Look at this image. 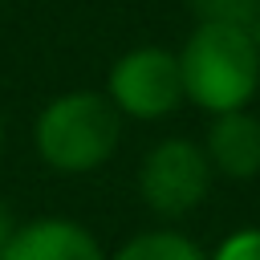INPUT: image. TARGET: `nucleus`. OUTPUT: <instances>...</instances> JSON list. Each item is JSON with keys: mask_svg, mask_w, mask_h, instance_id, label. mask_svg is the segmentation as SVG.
<instances>
[{"mask_svg": "<svg viewBox=\"0 0 260 260\" xmlns=\"http://www.w3.org/2000/svg\"><path fill=\"white\" fill-rule=\"evenodd\" d=\"M122 114L106 98V89H65L53 93L32 118V150L37 158L65 179L102 171L122 146Z\"/></svg>", "mask_w": 260, "mask_h": 260, "instance_id": "obj_1", "label": "nucleus"}, {"mask_svg": "<svg viewBox=\"0 0 260 260\" xmlns=\"http://www.w3.org/2000/svg\"><path fill=\"white\" fill-rule=\"evenodd\" d=\"M207 260H260V228H240L223 236Z\"/></svg>", "mask_w": 260, "mask_h": 260, "instance_id": "obj_9", "label": "nucleus"}, {"mask_svg": "<svg viewBox=\"0 0 260 260\" xmlns=\"http://www.w3.org/2000/svg\"><path fill=\"white\" fill-rule=\"evenodd\" d=\"M110 260H207V252L175 228H146L126 244H118Z\"/></svg>", "mask_w": 260, "mask_h": 260, "instance_id": "obj_7", "label": "nucleus"}, {"mask_svg": "<svg viewBox=\"0 0 260 260\" xmlns=\"http://www.w3.org/2000/svg\"><path fill=\"white\" fill-rule=\"evenodd\" d=\"M183 98L203 114L248 110L260 89V45L240 24H195L179 49Z\"/></svg>", "mask_w": 260, "mask_h": 260, "instance_id": "obj_2", "label": "nucleus"}, {"mask_svg": "<svg viewBox=\"0 0 260 260\" xmlns=\"http://www.w3.org/2000/svg\"><path fill=\"white\" fill-rule=\"evenodd\" d=\"M195 24H240L256 28L260 20V0H187Z\"/></svg>", "mask_w": 260, "mask_h": 260, "instance_id": "obj_8", "label": "nucleus"}, {"mask_svg": "<svg viewBox=\"0 0 260 260\" xmlns=\"http://www.w3.org/2000/svg\"><path fill=\"white\" fill-rule=\"evenodd\" d=\"M0 260H110V252L73 215H32L16 223Z\"/></svg>", "mask_w": 260, "mask_h": 260, "instance_id": "obj_5", "label": "nucleus"}, {"mask_svg": "<svg viewBox=\"0 0 260 260\" xmlns=\"http://www.w3.org/2000/svg\"><path fill=\"white\" fill-rule=\"evenodd\" d=\"M106 98L122 118L134 122H162L171 118L187 98H183V73H179V53L162 45H134L114 57L106 73Z\"/></svg>", "mask_w": 260, "mask_h": 260, "instance_id": "obj_4", "label": "nucleus"}, {"mask_svg": "<svg viewBox=\"0 0 260 260\" xmlns=\"http://www.w3.org/2000/svg\"><path fill=\"white\" fill-rule=\"evenodd\" d=\"M4 142H8V122H4V114H0V154H4Z\"/></svg>", "mask_w": 260, "mask_h": 260, "instance_id": "obj_11", "label": "nucleus"}, {"mask_svg": "<svg viewBox=\"0 0 260 260\" xmlns=\"http://www.w3.org/2000/svg\"><path fill=\"white\" fill-rule=\"evenodd\" d=\"M211 162L203 142L191 138H158L138 162V199L158 219H187L211 191Z\"/></svg>", "mask_w": 260, "mask_h": 260, "instance_id": "obj_3", "label": "nucleus"}, {"mask_svg": "<svg viewBox=\"0 0 260 260\" xmlns=\"http://www.w3.org/2000/svg\"><path fill=\"white\" fill-rule=\"evenodd\" d=\"M252 32H256V45H260V20H256V28H252Z\"/></svg>", "mask_w": 260, "mask_h": 260, "instance_id": "obj_12", "label": "nucleus"}, {"mask_svg": "<svg viewBox=\"0 0 260 260\" xmlns=\"http://www.w3.org/2000/svg\"><path fill=\"white\" fill-rule=\"evenodd\" d=\"M16 223H20V219H16V211H12V207H8L4 199H0V252H4V244L12 240V232H16Z\"/></svg>", "mask_w": 260, "mask_h": 260, "instance_id": "obj_10", "label": "nucleus"}, {"mask_svg": "<svg viewBox=\"0 0 260 260\" xmlns=\"http://www.w3.org/2000/svg\"><path fill=\"white\" fill-rule=\"evenodd\" d=\"M203 150H207V162L215 175L256 179L260 175V118L252 110L215 114L203 134Z\"/></svg>", "mask_w": 260, "mask_h": 260, "instance_id": "obj_6", "label": "nucleus"}]
</instances>
